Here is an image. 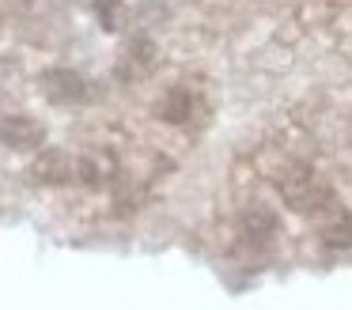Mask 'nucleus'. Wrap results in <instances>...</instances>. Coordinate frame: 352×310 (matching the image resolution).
<instances>
[{"instance_id":"obj_6","label":"nucleus","mask_w":352,"mask_h":310,"mask_svg":"<svg viewBox=\"0 0 352 310\" xmlns=\"http://www.w3.org/2000/svg\"><path fill=\"white\" fill-rule=\"evenodd\" d=\"M197 110H201V98H197V91L186 87V83L167 87L160 95V102H155V118H160L163 125H175V129L190 125V121L197 118Z\"/></svg>"},{"instance_id":"obj_9","label":"nucleus","mask_w":352,"mask_h":310,"mask_svg":"<svg viewBox=\"0 0 352 310\" xmlns=\"http://www.w3.org/2000/svg\"><path fill=\"white\" fill-rule=\"evenodd\" d=\"M318 242L326 250H352V212H344L341 204H333V208L322 212Z\"/></svg>"},{"instance_id":"obj_8","label":"nucleus","mask_w":352,"mask_h":310,"mask_svg":"<svg viewBox=\"0 0 352 310\" xmlns=\"http://www.w3.org/2000/svg\"><path fill=\"white\" fill-rule=\"evenodd\" d=\"M239 227H243V234L250 242H258V246H269L273 239H280V216H276V208H269L265 201L246 204V208L239 212Z\"/></svg>"},{"instance_id":"obj_7","label":"nucleus","mask_w":352,"mask_h":310,"mask_svg":"<svg viewBox=\"0 0 352 310\" xmlns=\"http://www.w3.org/2000/svg\"><path fill=\"white\" fill-rule=\"evenodd\" d=\"M80 159V170H76V181L80 186H87V189H107V186H114L118 181V155L110 148H87L84 155H76Z\"/></svg>"},{"instance_id":"obj_3","label":"nucleus","mask_w":352,"mask_h":310,"mask_svg":"<svg viewBox=\"0 0 352 310\" xmlns=\"http://www.w3.org/2000/svg\"><path fill=\"white\" fill-rule=\"evenodd\" d=\"M80 170V159L65 148H38V155L27 166V181L31 186H72Z\"/></svg>"},{"instance_id":"obj_2","label":"nucleus","mask_w":352,"mask_h":310,"mask_svg":"<svg viewBox=\"0 0 352 310\" xmlns=\"http://www.w3.org/2000/svg\"><path fill=\"white\" fill-rule=\"evenodd\" d=\"M155 68H160V45L148 34H133L114 60V76L122 83H144Z\"/></svg>"},{"instance_id":"obj_11","label":"nucleus","mask_w":352,"mask_h":310,"mask_svg":"<svg viewBox=\"0 0 352 310\" xmlns=\"http://www.w3.org/2000/svg\"><path fill=\"white\" fill-rule=\"evenodd\" d=\"M0 113H4V110H0Z\"/></svg>"},{"instance_id":"obj_1","label":"nucleus","mask_w":352,"mask_h":310,"mask_svg":"<svg viewBox=\"0 0 352 310\" xmlns=\"http://www.w3.org/2000/svg\"><path fill=\"white\" fill-rule=\"evenodd\" d=\"M269 181H273V189H276L284 208L299 212V216H322L326 208L337 204L329 181L322 178L307 159H296V155L284 159V163L269 174Z\"/></svg>"},{"instance_id":"obj_10","label":"nucleus","mask_w":352,"mask_h":310,"mask_svg":"<svg viewBox=\"0 0 352 310\" xmlns=\"http://www.w3.org/2000/svg\"><path fill=\"white\" fill-rule=\"evenodd\" d=\"M95 15H99L102 30H122L129 8H125V0H95Z\"/></svg>"},{"instance_id":"obj_4","label":"nucleus","mask_w":352,"mask_h":310,"mask_svg":"<svg viewBox=\"0 0 352 310\" xmlns=\"http://www.w3.org/2000/svg\"><path fill=\"white\" fill-rule=\"evenodd\" d=\"M0 144L16 151H34L46 144V125L34 113H23V110L0 113Z\"/></svg>"},{"instance_id":"obj_5","label":"nucleus","mask_w":352,"mask_h":310,"mask_svg":"<svg viewBox=\"0 0 352 310\" xmlns=\"http://www.w3.org/2000/svg\"><path fill=\"white\" fill-rule=\"evenodd\" d=\"M42 95L54 106H80V102H87L91 91H87V80L76 68L57 65V68H46V72H42Z\"/></svg>"}]
</instances>
